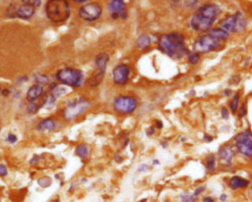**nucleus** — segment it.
Returning <instances> with one entry per match:
<instances>
[{
  "label": "nucleus",
  "instance_id": "f257e3e1",
  "mask_svg": "<svg viewBox=\"0 0 252 202\" xmlns=\"http://www.w3.org/2000/svg\"><path fill=\"white\" fill-rule=\"evenodd\" d=\"M159 50L173 59H180L188 53L185 38L179 33L162 36L159 39Z\"/></svg>",
  "mask_w": 252,
  "mask_h": 202
},
{
  "label": "nucleus",
  "instance_id": "f03ea898",
  "mask_svg": "<svg viewBox=\"0 0 252 202\" xmlns=\"http://www.w3.org/2000/svg\"><path fill=\"white\" fill-rule=\"evenodd\" d=\"M220 13L219 7L208 3L201 6L190 20V27L197 32H206L214 25Z\"/></svg>",
  "mask_w": 252,
  "mask_h": 202
},
{
  "label": "nucleus",
  "instance_id": "7ed1b4c3",
  "mask_svg": "<svg viewBox=\"0 0 252 202\" xmlns=\"http://www.w3.org/2000/svg\"><path fill=\"white\" fill-rule=\"evenodd\" d=\"M46 17L53 23H62L70 16V5L67 0H48L46 5Z\"/></svg>",
  "mask_w": 252,
  "mask_h": 202
},
{
  "label": "nucleus",
  "instance_id": "20e7f679",
  "mask_svg": "<svg viewBox=\"0 0 252 202\" xmlns=\"http://www.w3.org/2000/svg\"><path fill=\"white\" fill-rule=\"evenodd\" d=\"M56 78L59 82L69 87H80L84 82L83 73L80 70L66 67L60 69L56 73Z\"/></svg>",
  "mask_w": 252,
  "mask_h": 202
},
{
  "label": "nucleus",
  "instance_id": "39448f33",
  "mask_svg": "<svg viewBox=\"0 0 252 202\" xmlns=\"http://www.w3.org/2000/svg\"><path fill=\"white\" fill-rule=\"evenodd\" d=\"M113 108L120 113H132L138 108V101L132 96H119L113 101Z\"/></svg>",
  "mask_w": 252,
  "mask_h": 202
},
{
  "label": "nucleus",
  "instance_id": "423d86ee",
  "mask_svg": "<svg viewBox=\"0 0 252 202\" xmlns=\"http://www.w3.org/2000/svg\"><path fill=\"white\" fill-rule=\"evenodd\" d=\"M246 27V20L244 17L242 16L240 12H236L234 15H232L228 17L227 19H225L222 24H221V28L223 30L227 31L228 33L232 32V33H239L242 32Z\"/></svg>",
  "mask_w": 252,
  "mask_h": 202
},
{
  "label": "nucleus",
  "instance_id": "0eeeda50",
  "mask_svg": "<svg viewBox=\"0 0 252 202\" xmlns=\"http://www.w3.org/2000/svg\"><path fill=\"white\" fill-rule=\"evenodd\" d=\"M236 150L246 158L252 157V132L245 130L234 137Z\"/></svg>",
  "mask_w": 252,
  "mask_h": 202
},
{
  "label": "nucleus",
  "instance_id": "6e6552de",
  "mask_svg": "<svg viewBox=\"0 0 252 202\" xmlns=\"http://www.w3.org/2000/svg\"><path fill=\"white\" fill-rule=\"evenodd\" d=\"M222 42H221L220 39L214 38L210 34H208L205 35V36H202L199 39L195 42L193 48L197 53H207V52L217 50Z\"/></svg>",
  "mask_w": 252,
  "mask_h": 202
},
{
  "label": "nucleus",
  "instance_id": "1a4fd4ad",
  "mask_svg": "<svg viewBox=\"0 0 252 202\" xmlns=\"http://www.w3.org/2000/svg\"><path fill=\"white\" fill-rule=\"evenodd\" d=\"M108 54L107 53H100L96 57V72L94 74V76L92 77L90 80V85L95 87L98 86L100 83L103 81L105 70H107V66L108 63Z\"/></svg>",
  "mask_w": 252,
  "mask_h": 202
},
{
  "label": "nucleus",
  "instance_id": "9d476101",
  "mask_svg": "<svg viewBox=\"0 0 252 202\" xmlns=\"http://www.w3.org/2000/svg\"><path fill=\"white\" fill-rule=\"evenodd\" d=\"M91 104L86 100H77L73 102L72 104H70L69 106H67L64 109L63 115L64 117L67 120H72L74 118L78 117L79 116H81L82 113L90 108Z\"/></svg>",
  "mask_w": 252,
  "mask_h": 202
},
{
  "label": "nucleus",
  "instance_id": "9b49d317",
  "mask_svg": "<svg viewBox=\"0 0 252 202\" xmlns=\"http://www.w3.org/2000/svg\"><path fill=\"white\" fill-rule=\"evenodd\" d=\"M79 15L85 21L94 22L98 20L101 15V7L97 3H89L80 8Z\"/></svg>",
  "mask_w": 252,
  "mask_h": 202
},
{
  "label": "nucleus",
  "instance_id": "f8f14e48",
  "mask_svg": "<svg viewBox=\"0 0 252 202\" xmlns=\"http://www.w3.org/2000/svg\"><path fill=\"white\" fill-rule=\"evenodd\" d=\"M131 68L127 64H118L112 71L113 82L117 85H124L129 80Z\"/></svg>",
  "mask_w": 252,
  "mask_h": 202
},
{
  "label": "nucleus",
  "instance_id": "ddd939ff",
  "mask_svg": "<svg viewBox=\"0 0 252 202\" xmlns=\"http://www.w3.org/2000/svg\"><path fill=\"white\" fill-rule=\"evenodd\" d=\"M108 9L112 13L113 18H117L118 16H120L121 18H125L126 17V5L124 0H111L108 4Z\"/></svg>",
  "mask_w": 252,
  "mask_h": 202
},
{
  "label": "nucleus",
  "instance_id": "4468645a",
  "mask_svg": "<svg viewBox=\"0 0 252 202\" xmlns=\"http://www.w3.org/2000/svg\"><path fill=\"white\" fill-rule=\"evenodd\" d=\"M35 8L33 6V4H23V5L19 6L17 8V10H15V15L21 19H30L32 18L35 14Z\"/></svg>",
  "mask_w": 252,
  "mask_h": 202
},
{
  "label": "nucleus",
  "instance_id": "2eb2a0df",
  "mask_svg": "<svg viewBox=\"0 0 252 202\" xmlns=\"http://www.w3.org/2000/svg\"><path fill=\"white\" fill-rule=\"evenodd\" d=\"M43 94V87L41 84H36L30 87V89L27 92V100L30 103L35 102L38 98H41Z\"/></svg>",
  "mask_w": 252,
  "mask_h": 202
},
{
  "label": "nucleus",
  "instance_id": "dca6fc26",
  "mask_svg": "<svg viewBox=\"0 0 252 202\" xmlns=\"http://www.w3.org/2000/svg\"><path fill=\"white\" fill-rule=\"evenodd\" d=\"M219 156L225 164H231L233 157L232 148L229 145H225V146L221 147L219 150Z\"/></svg>",
  "mask_w": 252,
  "mask_h": 202
},
{
  "label": "nucleus",
  "instance_id": "f3484780",
  "mask_svg": "<svg viewBox=\"0 0 252 202\" xmlns=\"http://www.w3.org/2000/svg\"><path fill=\"white\" fill-rule=\"evenodd\" d=\"M229 183H231V186L233 188V189H237V188H245L249 185V182L247 179L238 177V175H234L231 178L229 181Z\"/></svg>",
  "mask_w": 252,
  "mask_h": 202
},
{
  "label": "nucleus",
  "instance_id": "a211bd4d",
  "mask_svg": "<svg viewBox=\"0 0 252 202\" xmlns=\"http://www.w3.org/2000/svg\"><path fill=\"white\" fill-rule=\"evenodd\" d=\"M209 34L211 35V36H213L214 38L220 39L221 42H224L228 38V33L227 32V31L223 30L222 28H217V29L211 30L209 32Z\"/></svg>",
  "mask_w": 252,
  "mask_h": 202
},
{
  "label": "nucleus",
  "instance_id": "6ab92c4d",
  "mask_svg": "<svg viewBox=\"0 0 252 202\" xmlns=\"http://www.w3.org/2000/svg\"><path fill=\"white\" fill-rule=\"evenodd\" d=\"M38 128L41 131H51L55 128V122L51 118H46L38 124Z\"/></svg>",
  "mask_w": 252,
  "mask_h": 202
},
{
  "label": "nucleus",
  "instance_id": "aec40b11",
  "mask_svg": "<svg viewBox=\"0 0 252 202\" xmlns=\"http://www.w3.org/2000/svg\"><path fill=\"white\" fill-rule=\"evenodd\" d=\"M151 38H150L148 35H143L141 36L138 41H137V46L141 50H144V48H148L150 46H151Z\"/></svg>",
  "mask_w": 252,
  "mask_h": 202
},
{
  "label": "nucleus",
  "instance_id": "412c9836",
  "mask_svg": "<svg viewBox=\"0 0 252 202\" xmlns=\"http://www.w3.org/2000/svg\"><path fill=\"white\" fill-rule=\"evenodd\" d=\"M76 154L80 158H86L89 155V148H88L87 145L81 144L76 148Z\"/></svg>",
  "mask_w": 252,
  "mask_h": 202
},
{
  "label": "nucleus",
  "instance_id": "4be33fe9",
  "mask_svg": "<svg viewBox=\"0 0 252 202\" xmlns=\"http://www.w3.org/2000/svg\"><path fill=\"white\" fill-rule=\"evenodd\" d=\"M66 90L65 87H62V86H55L54 88H52V91H51V95L54 97V98H58V97L62 96L64 94H66Z\"/></svg>",
  "mask_w": 252,
  "mask_h": 202
},
{
  "label": "nucleus",
  "instance_id": "5701e85b",
  "mask_svg": "<svg viewBox=\"0 0 252 202\" xmlns=\"http://www.w3.org/2000/svg\"><path fill=\"white\" fill-rule=\"evenodd\" d=\"M206 168L209 172H214L216 169V157L214 155H210L207 159Z\"/></svg>",
  "mask_w": 252,
  "mask_h": 202
},
{
  "label": "nucleus",
  "instance_id": "b1692460",
  "mask_svg": "<svg viewBox=\"0 0 252 202\" xmlns=\"http://www.w3.org/2000/svg\"><path fill=\"white\" fill-rule=\"evenodd\" d=\"M238 105H239V93H236L232 97V100L231 102V108L232 113H236L237 108H238Z\"/></svg>",
  "mask_w": 252,
  "mask_h": 202
},
{
  "label": "nucleus",
  "instance_id": "393cba45",
  "mask_svg": "<svg viewBox=\"0 0 252 202\" xmlns=\"http://www.w3.org/2000/svg\"><path fill=\"white\" fill-rule=\"evenodd\" d=\"M199 60H200V57H199V53L195 52V53H192L188 56V61L190 64L192 65H195L199 62Z\"/></svg>",
  "mask_w": 252,
  "mask_h": 202
},
{
  "label": "nucleus",
  "instance_id": "a878e982",
  "mask_svg": "<svg viewBox=\"0 0 252 202\" xmlns=\"http://www.w3.org/2000/svg\"><path fill=\"white\" fill-rule=\"evenodd\" d=\"M36 81H38L39 84H46L48 82V78L45 75H42V74H37L36 75Z\"/></svg>",
  "mask_w": 252,
  "mask_h": 202
},
{
  "label": "nucleus",
  "instance_id": "bb28decb",
  "mask_svg": "<svg viewBox=\"0 0 252 202\" xmlns=\"http://www.w3.org/2000/svg\"><path fill=\"white\" fill-rule=\"evenodd\" d=\"M196 197L194 194L192 195H189V194H186V195H181V201L182 202H194L196 200Z\"/></svg>",
  "mask_w": 252,
  "mask_h": 202
},
{
  "label": "nucleus",
  "instance_id": "cd10ccee",
  "mask_svg": "<svg viewBox=\"0 0 252 202\" xmlns=\"http://www.w3.org/2000/svg\"><path fill=\"white\" fill-rule=\"evenodd\" d=\"M55 103V98L52 95H50L49 97L47 98V101H46V108H51L52 107H53V104Z\"/></svg>",
  "mask_w": 252,
  "mask_h": 202
},
{
  "label": "nucleus",
  "instance_id": "c85d7f7f",
  "mask_svg": "<svg viewBox=\"0 0 252 202\" xmlns=\"http://www.w3.org/2000/svg\"><path fill=\"white\" fill-rule=\"evenodd\" d=\"M38 107L36 106V104H33V103H31L29 105V107H28V112H32V113H35L37 111H38Z\"/></svg>",
  "mask_w": 252,
  "mask_h": 202
},
{
  "label": "nucleus",
  "instance_id": "c756f323",
  "mask_svg": "<svg viewBox=\"0 0 252 202\" xmlns=\"http://www.w3.org/2000/svg\"><path fill=\"white\" fill-rule=\"evenodd\" d=\"M7 141L9 142V143H15L17 141V136L15 134H8L7 135Z\"/></svg>",
  "mask_w": 252,
  "mask_h": 202
},
{
  "label": "nucleus",
  "instance_id": "7c9ffc66",
  "mask_svg": "<svg viewBox=\"0 0 252 202\" xmlns=\"http://www.w3.org/2000/svg\"><path fill=\"white\" fill-rule=\"evenodd\" d=\"M8 171L7 168L4 165H0V177H5L7 174Z\"/></svg>",
  "mask_w": 252,
  "mask_h": 202
},
{
  "label": "nucleus",
  "instance_id": "2f4dec72",
  "mask_svg": "<svg viewBox=\"0 0 252 202\" xmlns=\"http://www.w3.org/2000/svg\"><path fill=\"white\" fill-rule=\"evenodd\" d=\"M184 1L188 7H193L197 3V0H184Z\"/></svg>",
  "mask_w": 252,
  "mask_h": 202
},
{
  "label": "nucleus",
  "instance_id": "473e14b6",
  "mask_svg": "<svg viewBox=\"0 0 252 202\" xmlns=\"http://www.w3.org/2000/svg\"><path fill=\"white\" fill-rule=\"evenodd\" d=\"M147 168H148V166L147 165H140L139 166V168L138 170H137V173H143V172H146L147 171Z\"/></svg>",
  "mask_w": 252,
  "mask_h": 202
},
{
  "label": "nucleus",
  "instance_id": "72a5a7b5",
  "mask_svg": "<svg viewBox=\"0 0 252 202\" xmlns=\"http://www.w3.org/2000/svg\"><path fill=\"white\" fill-rule=\"evenodd\" d=\"M222 117L225 118V119H228V109L225 108H222Z\"/></svg>",
  "mask_w": 252,
  "mask_h": 202
},
{
  "label": "nucleus",
  "instance_id": "f704fd0d",
  "mask_svg": "<svg viewBox=\"0 0 252 202\" xmlns=\"http://www.w3.org/2000/svg\"><path fill=\"white\" fill-rule=\"evenodd\" d=\"M245 104H243L242 106L240 107V113H239V116H245V113H246V109H245Z\"/></svg>",
  "mask_w": 252,
  "mask_h": 202
},
{
  "label": "nucleus",
  "instance_id": "c9c22d12",
  "mask_svg": "<svg viewBox=\"0 0 252 202\" xmlns=\"http://www.w3.org/2000/svg\"><path fill=\"white\" fill-rule=\"evenodd\" d=\"M203 189H204V187H199V188H197V189L195 190V192H194V195H195V196H198V195L200 194V193L203 191Z\"/></svg>",
  "mask_w": 252,
  "mask_h": 202
},
{
  "label": "nucleus",
  "instance_id": "e433bc0d",
  "mask_svg": "<svg viewBox=\"0 0 252 202\" xmlns=\"http://www.w3.org/2000/svg\"><path fill=\"white\" fill-rule=\"evenodd\" d=\"M33 4V6L36 8V7H38L39 5H41V0H34V2L32 3Z\"/></svg>",
  "mask_w": 252,
  "mask_h": 202
},
{
  "label": "nucleus",
  "instance_id": "4c0bfd02",
  "mask_svg": "<svg viewBox=\"0 0 252 202\" xmlns=\"http://www.w3.org/2000/svg\"><path fill=\"white\" fill-rule=\"evenodd\" d=\"M204 202H215V201H214L213 198H212V197H205Z\"/></svg>",
  "mask_w": 252,
  "mask_h": 202
},
{
  "label": "nucleus",
  "instance_id": "58836bf2",
  "mask_svg": "<svg viewBox=\"0 0 252 202\" xmlns=\"http://www.w3.org/2000/svg\"><path fill=\"white\" fill-rule=\"evenodd\" d=\"M157 126H158V128H162V127H163V123H162L161 120H158L157 121Z\"/></svg>",
  "mask_w": 252,
  "mask_h": 202
},
{
  "label": "nucleus",
  "instance_id": "ea45409f",
  "mask_svg": "<svg viewBox=\"0 0 252 202\" xmlns=\"http://www.w3.org/2000/svg\"><path fill=\"white\" fill-rule=\"evenodd\" d=\"M205 140H207V141H212V137L210 135H205Z\"/></svg>",
  "mask_w": 252,
  "mask_h": 202
},
{
  "label": "nucleus",
  "instance_id": "a19ab883",
  "mask_svg": "<svg viewBox=\"0 0 252 202\" xmlns=\"http://www.w3.org/2000/svg\"><path fill=\"white\" fill-rule=\"evenodd\" d=\"M225 199H227V195L225 194H223L222 196H221V200L222 201H225Z\"/></svg>",
  "mask_w": 252,
  "mask_h": 202
},
{
  "label": "nucleus",
  "instance_id": "79ce46f5",
  "mask_svg": "<svg viewBox=\"0 0 252 202\" xmlns=\"http://www.w3.org/2000/svg\"><path fill=\"white\" fill-rule=\"evenodd\" d=\"M74 2H77V3H83V2H86L87 0H73Z\"/></svg>",
  "mask_w": 252,
  "mask_h": 202
},
{
  "label": "nucleus",
  "instance_id": "37998d69",
  "mask_svg": "<svg viewBox=\"0 0 252 202\" xmlns=\"http://www.w3.org/2000/svg\"><path fill=\"white\" fill-rule=\"evenodd\" d=\"M159 164V161H155V162H153V165H158Z\"/></svg>",
  "mask_w": 252,
  "mask_h": 202
}]
</instances>
